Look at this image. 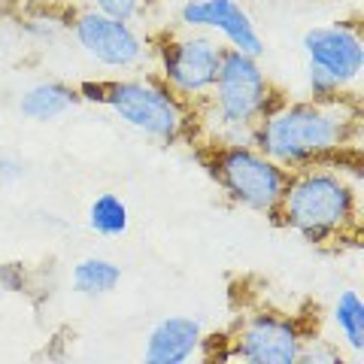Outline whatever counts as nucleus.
<instances>
[{
    "mask_svg": "<svg viewBox=\"0 0 364 364\" xmlns=\"http://www.w3.org/2000/svg\"><path fill=\"white\" fill-rule=\"evenodd\" d=\"M316 331L304 316L255 306L237 316L228 331V355L249 364H298L304 343Z\"/></svg>",
    "mask_w": 364,
    "mask_h": 364,
    "instance_id": "7",
    "label": "nucleus"
},
{
    "mask_svg": "<svg viewBox=\"0 0 364 364\" xmlns=\"http://www.w3.org/2000/svg\"><path fill=\"white\" fill-rule=\"evenodd\" d=\"M331 322L340 334V346L349 349L355 358L364 355V301L355 289H343L334 298Z\"/></svg>",
    "mask_w": 364,
    "mask_h": 364,
    "instance_id": "14",
    "label": "nucleus"
},
{
    "mask_svg": "<svg viewBox=\"0 0 364 364\" xmlns=\"http://www.w3.org/2000/svg\"><path fill=\"white\" fill-rule=\"evenodd\" d=\"M306 67H316L349 91H358L364 73V37L358 18H340L316 25L301 37Z\"/></svg>",
    "mask_w": 364,
    "mask_h": 364,
    "instance_id": "9",
    "label": "nucleus"
},
{
    "mask_svg": "<svg viewBox=\"0 0 364 364\" xmlns=\"http://www.w3.org/2000/svg\"><path fill=\"white\" fill-rule=\"evenodd\" d=\"M76 4V0H25V4H21V9H55V13H67V9H70Z\"/></svg>",
    "mask_w": 364,
    "mask_h": 364,
    "instance_id": "22",
    "label": "nucleus"
},
{
    "mask_svg": "<svg viewBox=\"0 0 364 364\" xmlns=\"http://www.w3.org/2000/svg\"><path fill=\"white\" fill-rule=\"evenodd\" d=\"M122 267L104 255H85L70 267V286L82 298H107L119 289Z\"/></svg>",
    "mask_w": 364,
    "mask_h": 364,
    "instance_id": "13",
    "label": "nucleus"
},
{
    "mask_svg": "<svg viewBox=\"0 0 364 364\" xmlns=\"http://www.w3.org/2000/svg\"><path fill=\"white\" fill-rule=\"evenodd\" d=\"M176 25L210 31L225 46L255 55V58L264 55V37L258 33L252 16L243 9L240 0H182L176 9Z\"/></svg>",
    "mask_w": 364,
    "mask_h": 364,
    "instance_id": "10",
    "label": "nucleus"
},
{
    "mask_svg": "<svg viewBox=\"0 0 364 364\" xmlns=\"http://www.w3.org/2000/svg\"><path fill=\"white\" fill-rule=\"evenodd\" d=\"M203 322L198 316L173 313L164 316L149 328L143 340V361L146 364H186L198 358L203 343Z\"/></svg>",
    "mask_w": 364,
    "mask_h": 364,
    "instance_id": "11",
    "label": "nucleus"
},
{
    "mask_svg": "<svg viewBox=\"0 0 364 364\" xmlns=\"http://www.w3.org/2000/svg\"><path fill=\"white\" fill-rule=\"evenodd\" d=\"M79 91L76 85L64 82V79H37L28 88H21V95L16 100L18 112L28 122H55L67 116L73 107H79Z\"/></svg>",
    "mask_w": 364,
    "mask_h": 364,
    "instance_id": "12",
    "label": "nucleus"
},
{
    "mask_svg": "<svg viewBox=\"0 0 364 364\" xmlns=\"http://www.w3.org/2000/svg\"><path fill=\"white\" fill-rule=\"evenodd\" d=\"M306 97L318 100V104H337V100H349L358 97V91H349L340 82H334L331 76H325L316 67H306Z\"/></svg>",
    "mask_w": 364,
    "mask_h": 364,
    "instance_id": "17",
    "label": "nucleus"
},
{
    "mask_svg": "<svg viewBox=\"0 0 364 364\" xmlns=\"http://www.w3.org/2000/svg\"><path fill=\"white\" fill-rule=\"evenodd\" d=\"M0 291L31 298L37 291V270H31L21 261H0Z\"/></svg>",
    "mask_w": 364,
    "mask_h": 364,
    "instance_id": "18",
    "label": "nucleus"
},
{
    "mask_svg": "<svg viewBox=\"0 0 364 364\" xmlns=\"http://www.w3.org/2000/svg\"><path fill=\"white\" fill-rule=\"evenodd\" d=\"M88 231H95L97 237H107V240H116L124 237L131 228V210L124 203L122 195L116 191H100V195L88 203Z\"/></svg>",
    "mask_w": 364,
    "mask_h": 364,
    "instance_id": "15",
    "label": "nucleus"
},
{
    "mask_svg": "<svg viewBox=\"0 0 364 364\" xmlns=\"http://www.w3.org/2000/svg\"><path fill=\"white\" fill-rule=\"evenodd\" d=\"M222 52L225 43L210 31L176 25L149 37V58L155 61V73L191 107L207 100L219 73Z\"/></svg>",
    "mask_w": 364,
    "mask_h": 364,
    "instance_id": "6",
    "label": "nucleus"
},
{
    "mask_svg": "<svg viewBox=\"0 0 364 364\" xmlns=\"http://www.w3.org/2000/svg\"><path fill=\"white\" fill-rule=\"evenodd\" d=\"M76 4L91 6V9H100V13L124 18V21H140L146 16V6H149V0H76Z\"/></svg>",
    "mask_w": 364,
    "mask_h": 364,
    "instance_id": "20",
    "label": "nucleus"
},
{
    "mask_svg": "<svg viewBox=\"0 0 364 364\" xmlns=\"http://www.w3.org/2000/svg\"><path fill=\"white\" fill-rule=\"evenodd\" d=\"M191 149L228 203L258 215H270L277 210L291 170L277 164L255 146L195 140Z\"/></svg>",
    "mask_w": 364,
    "mask_h": 364,
    "instance_id": "5",
    "label": "nucleus"
},
{
    "mask_svg": "<svg viewBox=\"0 0 364 364\" xmlns=\"http://www.w3.org/2000/svg\"><path fill=\"white\" fill-rule=\"evenodd\" d=\"M267 219L313 249L358 246L361 161H322L291 170Z\"/></svg>",
    "mask_w": 364,
    "mask_h": 364,
    "instance_id": "1",
    "label": "nucleus"
},
{
    "mask_svg": "<svg viewBox=\"0 0 364 364\" xmlns=\"http://www.w3.org/2000/svg\"><path fill=\"white\" fill-rule=\"evenodd\" d=\"M328 4H343V0H328Z\"/></svg>",
    "mask_w": 364,
    "mask_h": 364,
    "instance_id": "24",
    "label": "nucleus"
},
{
    "mask_svg": "<svg viewBox=\"0 0 364 364\" xmlns=\"http://www.w3.org/2000/svg\"><path fill=\"white\" fill-rule=\"evenodd\" d=\"M76 91L82 104L109 109L122 124L161 146L191 143L198 136L195 107L186 104L155 70L116 79H82Z\"/></svg>",
    "mask_w": 364,
    "mask_h": 364,
    "instance_id": "4",
    "label": "nucleus"
},
{
    "mask_svg": "<svg viewBox=\"0 0 364 364\" xmlns=\"http://www.w3.org/2000/svg\"><path fill=\"white\" fill-rule=\"evenodd\" d=\"M67 33L91 61L107 70H136L149 58V37H143L136 21L107 16L82 4L67 9Z\"/></svg>",
    "mask_w": 364,
    "mask_h": 364,
    "instance_id": "8",
    "label": "nucleus"
},
{
    "mask_svg": "<svg viewBox=\"0 0 364 364\" xmlns=\"http://www.w3.org/2000/svg\"><path fill=\"white\" fill-rule=\"evenodd\" d=\"M279 97L282 91L270 82L261 58L225 46L210 95L203 104L195 107V140L252 146L255 124L279 104Z\"/></svg>",
    "mask_w": 364,
    "mask_h": 364,
    "instance_id": "3",
    "label": "nucleus"
},
{
    "mask_svg": "<svg viewBox=\"0 0 364 364\" xmlns=\"http://www.w3.org/2000/svg\"><path fill=\"white\" fill-rule=\"evenodd\" d=\"M298 361L304 364H340L343 361V346L334 343V340H325V337H310L301 349Z\"/></svg>",
    "mask_w": 364,
    "mask_h": 364,
    "instance_id": "19",
    "label": "nucleus"
},
{
    "mask_svg": "<svg viewBox=\"0 0 364 364\" xmlns=\"http://www.w3.org/2000/svg\"><path fill=\"white\" fill-rule=\"evenodd\" d=\"M25 0H0V16H16Z\"/></svg>",
    "mask_w": 364,
    "mask_h": 364,
    "instance_id": "23",
    "label": "nucleus"
},
{
    "mask_svg": "<svg viewBox=\"0 0 364 364\" xmlns=\"http://www.w3.org/2000/svg\"><path fill=\"white\" fill-rule=\"evenodd\" d=\"M252 146L286 170L322 161H361V100H291L282 95L255 124Z\"/></svg>",
    "mask_w": 364,
    "mask_h": 364,
    "instance_id": "2",
    "label": "nucleus"
},
{
    "mask_svg": "<svg viewBox=\"0 0 364 364\" xmlns=\"http://www.w3.org/2000/svg\"><path fill=\"white\" fill-rule=\"evenodd\" d=\"M18 21V33L37 46H52L67 33V13L55 9H18L13 16Z\"/></svg>",
    "mask_w": 364,
    "mask_h": 364,
    "instance_id": "16",
    "label": "nucleus"
},
{
    "mask_svg": "<svg viewBox=\"0 0 364 364\" xmlns=\"http://www.w3.org/2000/svg\"><path fill=\"white\" fill-rule=\"evenodd\" d=\"M25 179V161L13 152H0V186H13Z\"/></svg>",
    "mask_w": 364,
    "mask_h": 364,
    "instance_id": "21",
    "label": "nucleus"
}]
</instances>
